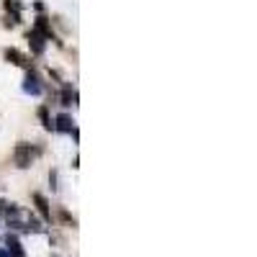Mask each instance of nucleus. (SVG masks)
<instances>
[{"label": "nucleus", "instance_id": "obj_1", "mask_svg": "<svg viewBox=\"0 0 257 257\" xmlns=\"http://www.w3.org/2000/svg\"><path fill=\"white\" fill-rule=\"evenodd\" d=\"M3 219H6V226H11L13 231H34V234L44 231V226L34 219V213L21 208L18 203H6L3 206Z\"/></svg>", "mask_w": 257, "mask_h": 257}, {"label": "nucleus", "instance_id": "obj_2", "mask_svg": "<svg viewBox=\"0 0 257 257\" xmlns=\"http://www.w3.org/2000/svg\"><path fill=\"white\" fill-rule=\"evenodd\" d=\"M36 157H39V149H36L34 144H29V142H18L16 149H13V162H16V167H21V170L31 167Z\"/></svg>", "mask_w": 257, "mask_h": 257}, {"label": "nucleus", "instance_id": "obj_3", "mask_svg": "<svg viewBox=\"0 0 257 257\" xmlns=\"http://www.w3.org/2000/svg\"><path fill=\"white\" fill-rule=\"evenodd\" d=\"M24 93H29V95H44V93H47L44 80H41V75H39L34 67L26 70V77H24Z\"/></svg>", "mask_w": 257, "mask_h": 257}, {"label": "nucleus", "instance_id": "obj_4", "mask_svg": "<svg viewBox=\"0 0 257 257\" xmlns=\"http://www.w3.org/2000/svg\"><path fill=\"white\" fill-rule=\"evenodd\" d=\"M3 57H6L8 64H16V67H24V70H31V67H34L31 57L24 54L21 49H16V47H6V49H3Z\"/></svg>", "mask_w": 257, "mask_h": 257}, {"label": "nucleus", "instance_id": "obj_5", "mask_svg": "<svg viewBox=\"0 0 257 257\" xmlns=\"http://www.w3.org/2000/svg\"><path fill=\"white\" fill-rule=\"evenodd\" d=\"M34 31H36L39 36H44L47 41H54V44H62V41L57 39V34L52 31V18H47V16H36V21H34Z\"/></svg>", "mask_w": 257, "mask_h": 257}, {"label": "nucleus", "instance_id": "obj_6", "mask_svg": "<svg viewBox=\"0 0 257 257\" xmlns=\"http://www.w3.org/2000/svg\"><path fill=\"white\" fill-rule=\"evenodd\" d=\"M26 41H29V47H31V54H34V57H41V54L47 52V39L39 36L34 29L26 34Z\"/></svg>", "mask_w": 257, "mask_h": 257}, {"label": "nucleus", "instance_id": "obj_7", "mask_svg": "<svg viewBox=\"0 0 257 257\" xmlns=\"http://www.w3.org/2000/svg\"><path fill=\"white\" fill-rule=\"evenodd\" d=\"M34 203H36V211L41 213V219H44L47 224L52 221V208H49V201H47V196H44V193H34Z\"/></svg>", "mask_w": 257, "mask_h": 257}, {"label": "nucleus", "instance_id": "obj_8", "mask_svg": "<svg viewBox=\"0 0 257 257\" xmlns=\"http://www.w3.org/2000/svg\"><path fill=\"white\" fill-rule=\"evenodd\" d=\"M6 254L8 257H26V252H24V247H21L16 234H8L6 237Z\"/></svg>", "mask_w": 257, "mask_h": 257}, {"label": "nucleus", "instance_id": "obj_9", "mask_svg": "<svg viewBox=\"0 0 257 257\" xmlns=\"http://www.w3.org/2000/svg\"><path fill=\"white\" fill-rule=\"evenodd\" d=\"M77 100H80V95H77V90L72 88V85H62V93H59V103L67 108V105H77Z\"/></svg>", "mask_w": 257, "mask_h": 257}, {"label": "nucleus", "instance_id": "obj_10", "mask_svg": "<svg viewBox=\"0 0 257 257\" xmlns=\"http://www.w3.org/2000/svg\"><path fill=\"white\" fill-rule=\"evenodd\" d=\"M72 128H75V121H72V116H70V113H59V116L54 118V132L70 134Z\"/></svg>", "mask_w": 257, "mask_h": 257}, {"label": "nucleus", "instance_id": "obj_11", "mask_svg": "<svg viewBox=\"0 0 257 257\" xmlns=\"http://www.w3.org/2000/svg\"><path fill=\"white\" fill-rule=\"evenodd\" d=\"M36 116H39V121H41V123H44V128H49V132H52L54 123H52V116H49V108H47V105H39Z\"/></svg>", "mask_w": 257, "mask_h": 257}, {"label": "nucleus", "instance_id": "obj_12", "mask_svg": "<svg viewBox=\"0 0 257 257\" xmlns=\"http://www.w3.org/2000/svg\"><path fill=\"white\" fill-rule=\"evenodd\" d=\"M3 6H6V11H8V13H18V16L24 13V3H21V0H6Z\"/></svg>", "mask_w": 257, "mask_h": 257}, {"label": "nucleus", "instance_id": "obj_13", "mask_svg": "<svg viewBox=\"0 0 257 257\" xmlns=\"http://www.w3.org/2000/svg\"><path fill=\"white\" fill-rule=\"evenodd\" d=\"M0 257H8V254H6V252H3V249H0Z\"/></svg>", "mask_w": 257, "mask_h": 257}, {"label": "nucleus", "instance_id": "obj_14", "mask_svg": "<svg viewBox=\"0 0 257 257\" xmlns=\"http://www.w3.org/2000/svg\"><path fill=\"white\" fill-rule=\"evenodd\" d=\"M54 257H59V254H54Z\"/></svg>", "mask_w": 257, "mask_h": 257}]
</instances>
